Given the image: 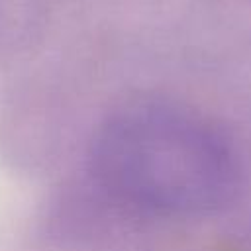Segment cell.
I'll list each match as a JSON object with an SVG mask.
<instances>
[{"label": "cell", "instance_id": "1", "mask_svg": "<svg viewBox=\"0 0 251 251\" xmlns=\"http://www.w3.org/2000/svg\"><path fill=\"white\" fill-rule=\"evenodd\" d=\"M92 173L116 198L167 218H204L231 206L243 165L231 137L173 102H135L98 129Z\"/></svg>", "mask_w": 251, "mask_h": 251}]
</instances>
